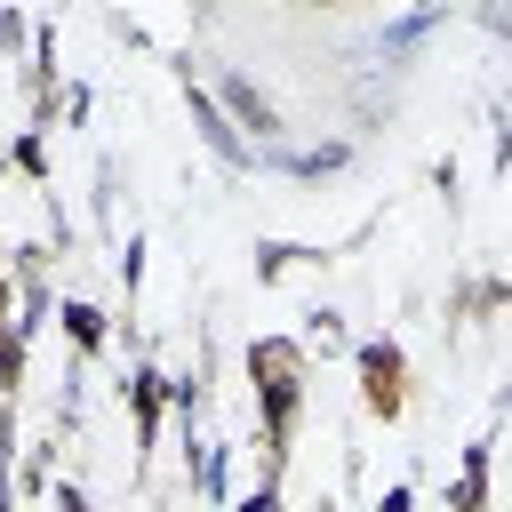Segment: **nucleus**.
I'll use <instances>...</instances> for the list:
<instances>
[{
	"label": "nucleus",
	"instance_id": "1",
	"mask_svg": "<svg viewBox=\"0 0 512 512\" xmlns=\"http://www.w3.org/2000/svg\"><path fill=\"white\" fill-rule=\"evenodd\" d=\"M224 104H232V112H240V120H248L256 136H272V104H264V96H256L248 80H224Z\"/></svg>",
	"mask_w": 512,
	"mask_h": 512
},
{
	"label": "nucleus",
	"instance_id": "4",
	"mask_svg": "<svg viewBox=\"0 0 512 512\" xmlns=\"http://www.w3.org/2000/svg\"><path fill=\"white\" fill-rule=\"evenodd\" d=\"M312 8H328V0H312Z\"/></svg>",
	"mask_w": 512,
	"mask_h": 512
},
{
	"label": "nucleus",
	"instance_id": "2",
	"mask_svg": "<svg viewBox=\"0 0 512 512\" xmlns=\"http://www.w3.org/2000/svg\"><path fill=\"white\" fill-rule=\"evenodd\" d=\"M368 400L376 408H400V360L392 352H368Z\"/></svg>",
	"mask_w": 512,
	"mask_h": 512
},
{
	"label": "nucleus",
	"instance_id": "3",
	"mask_svg": "<svg viewBox=\"0 0 512 512\" xmlns=\"http://www.w3.org/2000/svg\"><path fill=\"white\" fill-rule=\"evenodd\" d=\"M248 512H272V504H264V496H256V504H248Z\"/></svg>",
	"mask_w": 512,
	"mask_h": 512
}]
</instances>
